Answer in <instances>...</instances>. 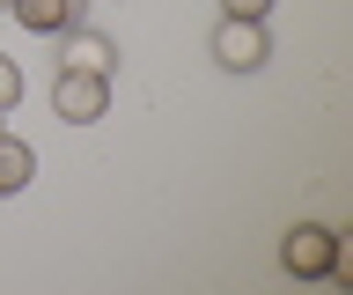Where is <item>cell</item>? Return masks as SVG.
I'll use <instances>...</instances> for the list:
<instances>
[{
    "label": "cell",
    "instance_id": "8",
    "mask_svg": "<svg viewBox=\"0 0 353 295\" xmlns=\"http://www.w3.org/2000/svg\"><path fill=\"white\" fill-rule=\"evenodd\" d=\"M221 15H250V23H265V15H272V0H221Z\"/></svg>",
    "mask_w": 353,
    "mask_h": 295
},
{
    "label": "cell",
    "instance_id": "5",
    "mask_svg": "<svg viewBox=\"0 0 353 295\" xmlns=\"http://www.w3.org/2000/svg\"><path fill=\"white\" fill-rule=\"evenodd\" d=\"M81 8H88V0H8V15H15L30 37H59V30H74Z\"/></svg>",
    "mask_w": 353,
    "mask_h": 295
},
{
    "label": "cell",
    "instance_id": "6",
    "mask_svg": "<svg viewBox=\"0 0 353 295\" xmlns=\"http://www.w3.org/2000/svg\"><path fill=\"white\" fill-rule=\"evenodd\" d=\"M30 178H37V148H30L22 133H8V126H0V200L30 192Z\"/></svg>",
    "mask_w": 353,
    "mask_h": 295
},
{
    "label": "cell",
    "instance_id": "10",
    "mask_svg": "<svg viewBox=\"0 0 353 295\" xmlns=\"http://www.w3.org/2000/svg\"><path fill=\"white\" fill-rule=\"evenodd\" d=\"M0 118H8V111H0Z\"/></svg>",
    "mask_w": 353,
    "mask_h": 295
},
{
    "label": "cell",
    "instance_id": "2",
    "mask_svg": "<svg viewBox=\"0 0 353 295\" xmlns=\"http://www.w3.org/2000/svg\"><path fill=\"white\" fill-rule=\"evenodd\" d=\"M206 52H214L221 74H258L265 59H272V30L250 23V15H221L214 37H206Z\"/></svg>",
    "mask_w": 353,
    "mask_h": 295
},
{
    "label": "cell",
    "instance_id": "1",
    "mask_svg": "<svg viewBox=\"0 0 353 295\" xmlns=\"http://www.w3.org/2000/svg\"><path fill=\"white\" fill-rule=\"evenodd\" d=\"M339 266V229L331 222H294L280 236V273L287 280H331Z\"/></svg>",
    "mask_w": 353,
    "mask_h": 295
},
{
    "label": "cell",
    "instance_id": "7",
    "mask_svg": "<svg viewBox=\"0 0 353 295\" xmlns=\"http://www.w3.org/2000/svg\"><path fill=\"white\" fill-rule=\"evenodd\" d=\"M22 89H30V82H22V59H8V52H0V111H15Z\"/></svg>",
    "mask_w": 353,
    "mask_h": 295
},
{
    "label": "cell",
    "instance_id": "9",
    "mask_svg": "<svg viewBox=\"0 0 353 295\" xmlns=\"http://www.w3.org/2000/svg\"><path fill=\"white\" fill-rule=\"evenodd\" d=\"M0 15H8V0H0Z\"/></svg>",
    "mask_w": 353,
    "mask_h": 295
},
{
    "label": "cell",
    "instance_id": "4",
    "mask_svg": "<svg viewBox=\"0 0 353 295\" xmlns=\"http://www.w3.org/2000/svg\"><path fill=\"white\" fill-rule=\"evenodd\" d=\"M118 37H103V30H88V23H74V30H59V67H81V74H118Z\"/></svg>",
    "mask_w": 353,
    "mask_h": 295
},
{
    "label": "cell",
    "instance_id": "3",
    "mask_svg": "<svg viewBox=\"0 0 353 295\" xmlns=\"http://www.w3.org/2000/svg\"><path fill=\"white\" fill-rule=\"evenodd\" d=\"M52 118H66V126H96V118H110V74L59 67V74H52Z\"/></svg>",
    "mask_w": 353,
    "mask_h": 295
}]
</instances>
